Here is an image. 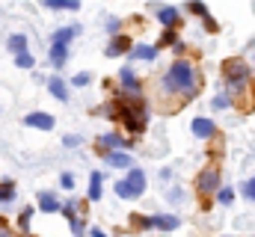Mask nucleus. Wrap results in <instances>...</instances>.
Segmentation results:
<instances>
[{"mask_svg":"<svg viewBox=\"0 0 255 237\" xmlns=\"http://www.w3.org/2000/svg\"><path fill=\"white\" fill-rule=\"evenodd\" d=\"M199 92V71L190 59H175L163 80H160V95H178L181 101H190Z\"/></svg>","mask_w":255,"mask_h":237,"instance_id":"f257e3e1","label":"nucleus"},{"mask_svg":"<svg viewBox=\"0 0 255 237\" xmlns=\"http://www.w3.org/2000/svg\"><path fill=\"white\" fill-rule=\"evenodd\" d=\"M223 77H226V86L232 95H241L250 83V65L244 59H226L223 62Z\"/></svg>","mask_w":255,"mask_h":237,"instance_id":"f03ea898","label":"nucleus"},{"mask_svg":"<svg viewBox=\"0 0 255 237\" xmlns=\"http://www.w3.org/2000/svg\"><path fill=\"white\" fill-rule=\"evenodd\" d=\"M217 187H220V169H217V166H208V169H202V172L196 175V190H199L202 196L214 193Z\"/></svg>","mask_w":255,"mask_h":237,"instance_id":"7ed1b4c3","label":"nucleus"},{"mask_svg":"<svg viewBox=\"0 0 255 237\" xmlns=\"http://www.w3.org/2000/svg\"><path fill=\"white\" fill-rule=\"evenodd\" d=\"M119 80H122V86H125V95L128 98H139V89H142V86H139V80H136V74H133V68H122V71H119Z\"/></svg>","mask_w":255,"mask_h":237,"instance_id":"20e7f679","label":"nucleus"},{"mask_svg":"<svg viewBox=\"0 0 255 237\" xmlns=\"http://www.w3.org/2000/svg\"><path fill=\"white\" fill-rule=\"evenodd\" d=\"M24 124L27 127H39V130H51L57 121L51 113H30V116H24Z\"/></svg>","mask_w":255,"mask_h":237,"instance_id":"39448f33","label":"nucleus"},{"mask_svg":"<svg viewBox=\"0 0 255 237\" xmlns=\"http://www.w3.org/2000/svg\"><path fill=\"white\" fill-rule=\"evenodd\" d=\"M157 21H160L163 27H178V24H181V12H178L175 6H160V9H157Z\"/></svg>","mask_w":255,"mask_h":237,"instance_id":"423d86ee","label":"nucleus"},{"mask_svg":"<svg viewBox=\"0 0 255 237\" xmlns=\"http://www.w3.org/2000/svg\"><path fill=\"white\" fill-rule=\"evenodd\" d=\"M193 133H196L199 139H211V136L217 133V124H214L211 118H193Z\"/></svg>","mask_w":255,"mask_h":237,"instance_id":"0eeeda50","label":"nucleus"},{"mask_svg":"<svg viewBox=\"0 0 255 237\" xmlns=\"http://www.w3.org/2000/svg\"><path fill=\"white\" fill-rule=\"evenodd\" d=\"M130 48H133V42H130L128 36H116V39L110 42V48H107V57H122V54H130Z\"/></svg>","mask_w":255,"mask_h":237,"instance_id":"6e6552de","label":"nucleus"},{"mask_svg":"<svg viewBox=\"0 0 255 237\" xmlns=\"http://www.w3.org/2000/svg\"><path fill=\"white\" fill-rule=\"evenodd\" d=\"M51 62H54V68H63L65 59H68V45L65 42H51Z\"/></svg>","mask_w":255,"mask_h":237,"instance_id":"1a4fd4ad","label":"nucleus"},{"mask_svg":"<svg viewBox=\"0 0 255 237\" xmlns=\"http://www.w3.org/2000/svg\"><path fill=\"white\" fill-rule=\"evenodd\" d=\"M151 223H154V229H160V232H175V229L181 226V220H178V217H172V214L151 217Z\"/></svg>","mask_w":255,"mask_h":237,"instance_id":"9d476101","label":"nucleus"},{"mask_svg":"<svg viewBox=\"0 0 255 237\" xmlns=\"http://www.w3.org/2000/svg\"><path fill=\"white\" fill-rule=\"evenodd\" d=\"M39 208H42L45 214H57L63 205H60V199H57L54 193H39Z\"/></svg>","mask_w":255,"mask_h":237,"instance_id":"9b49d317","label":"nucleus"},{"mask_svg":"<svg viewBox=\"0 0 255 237\" xmlns=\"http://www.w3.org/2000/svg\"><path fill=\"white\" fill-rule=\"evenodd\" d=\"M107 163H110V166H116V169H130V163H133V160H130L128 154H122L119 148H113V151H107Z\"/></svg>","mask_w":255,"mask_h":237,"instance_id":"f8f14e48","label":"nucleus"},{"mask_svg":"<svg viewBox=\"0 0 255 237\" xmlns=\"http://www.w3.org/2000/svg\"><path fill=\"white\" fill-rule=\"evenodd\" d=\"M48 89L54 92L57 101H68V86L63 83V77H51V80H48Z\"/></svg>","mask_w":255,"mask_h":237,"instance_id":"ddd939ff","label":"nucleus"},{"mask_svg":"<svg viewBox=\"0 0 255 237\" xmlns=\"http://www.w3.org/2000/svg\"><path fill=\"white\" fill-rule=\"evenodd\" d=\"M101 145L104 148H130V139H122L119 133H104L101 136Z\"/></svg>","mask_w":255,"mask_h":237,"instance_id":"4468645a","label":"nucleus"},{"mask_svg":"<svg viewBox=\"0 0 255 237\" xmlns=\"http://www.w3.org/2000/svg\"><path fill=\"white\" fill-rule=\"evenodd\" d=\"M128 184L136 190V196H142V193H145V175H142L139 169H130V172H128Z\"/></svg>","mask_w":255,"mask_h":237,"instance_id":"2eb2a0df","label":"nucleus"},{"mask_svg":"<svg viewBox=\"0 0 255 237\" xmlns=\"http://www.w3.org/2000/svg\"><path fill=\"white\" fill-rule=\"evenodd\" d=\"M157 51H160L157 45H154V48H148V45H136V48H130V57L133 59H154L157 57Z\"/></svg>","mask_w":255,"mask_h":237,"instance_id":"dca6fc26","label":"nucleus"},{"mask_svg":"<svg viewBox=\"0 0 255 237\" xmlns=\"http://www.w3.org/2000/svg\"><path fill=\"white\" fill-rule=\"evenodd\" d=\"M101 199V172H92L89 175V202H98Z\"/></svg>","mask_w":255,"mask_h":237,"instance_id":"f3484780","label":"nucleus"},{"mask_svg":"<svg viewBox=\"0 0 255 237\" xmlns=\"http://www.w3.org/2000/svg\"><path fill=\"white\" fill-rule=\"evenodd\" d=\"M74 36H77V27H60V30L51 36V42H65V45H68Z\"/></svg>","mask_w":255,"mask_h":237,"instance_id":"a211bd4d","label":"nucleus"},{"mask_svg":"<svg viewBox=\"0 0 255 237\" xmlns=\"http://www.w3.org/2000/svg\"><path fill=\"white\" fill-rule=\"evenodd\" d=\"M113 190H116V196H122V199H139V196H136V190L128 184V178H125V181H116V187H113Z\"/></svg>","mask_w":255,"mask_h":237,"instance_id":"6ab92c4d","label":"nucleus"},{"mask_svg":"<svg viewBox=\"0 0 255 237\" xmlns=\"http://www.w3.org/2000/svg\"><path fill=\"white\" fill-rule=\"evenodd\" d=\"M169 45H172V48L178 45V36H175V27H166V30H163V36H160V42H157V48H169Z\"/></svg>","mask_w":255,"mask_h":237,"instance_id":"aec40b11","label":"nucleus"},{"mask_svg":"<svg viewBox=\"0 0 255 237\" xmlns=\"http://www.w3.org/2000/svg\"><path fill=\"white\" fill-rule=\"evenodd\" d=\"M12 199H15V184L12 181H0V205H6Z\"/></svg>","mask_w":255,"mask_h":237,"instance_id":"412c9836","label":"nucleus"},{"mask_svg":"<svg viewBox=\"0 0 255 237\" xmlns=\"http://www.w3.org/2000/svg\"><path fill=\"white\" fill-rule=\"evenodd\" d=\"M51 9H80V0H42Z\"/></svg>","mask_w":255,"mask_h":237,"instance_id":"4be33fe9","label":"nucleus"},{"mask_svg":"<svg viewBox=\"0 0 255 237\" xmlns=\"http://www.w3.org/2000/svg\"><path fill=\"white\" fill-rule=\"evenodd\" d=\"M9 51L12 54H21V51H27V36H9Z\"/></svg>","mask_w":255,"mask_h":237,"instance_id":"5701e85b","label":"nucleus"},{"mask_svg":"<svg viewBox=\"0 0 255 237\" xmlns=\"http://www.w3.org/2000/svg\"><path fill=\"white\" fill-rule=\"evenodd\" d=\"M33 62H36V59L30 57V51H21V54H15V65H18V68H33Z\"/></svg>","mask_w":255,"mask_h":237,"instance_id":"b1692460","label":"nucleus"},{"mask_svg":"<svg viewBox=\"0 0 255 237\" xmlns=\"http://www.w3.org/2000/svg\"><path fill=\"white\" fill-rule=\"evenodd\" d=\"M130 226H133V229H154L151 217H136V214L130 217Z\"/></svg>","mask_w":255,"mask_h":237,"instance_id":"393cba45","label":"nucleus"},{"mask_svg":"<svg viewBox=\"0 0 255 237\" xmlns=\"http://www.w3.org/2000/svg\"><path fill=\"white\" fill-rule=\"evenodd\" d=\"M30 220H33V208H24V214H21V220H18V226H21L24 235L30 232Z\"/></svg>","mask_w":255,"mask_h":237,"instance_id":"a878e982","label":"nucleus"},{"mask_svg":"<svg viewBox=\"0 0 255 237\" xmlns=\"http://www.w3.org/2000/svg\"><path fill=\"white\" fill-rule=\"evenodd\" d=\"M187 9H190L193 15H202V18H208V9H205V3H199V0H193Z\"/></svg>","mask_w":255,"mask_h":237,"instance_id":"bb28decb","label":"nucleus"},{"mask_svg":"<svg viewBox=\"0 0 255 237\" xmlns=\"http://www.w3.org/2000/svg\"><path fill=\"white\" fill-rule=\"evenodd\" d=\"M229 104H232V98H229V95H217V98H214V110H226Z\"/></svg>","mask_w":255,"mask_h":237,"instance_id":"cd10ccee","label":"nucleus"},{"mask_svg":"<svg viewBox=\"0 0 255 237\" xmlns=\"http://www.w3.org/2000/svg\"><path fill=\"white\" fill-rule=\"evenodd\" d=\"M244 196H247L250 202H255V178H250V181L244 184Z\"/></svg>","mask_w":255,"mask_h":237,"instance_id":"c85d7f7f","label":"nucleus"},{"mask_svg":"<svg viewBox=\"0 0 255 237\" xmlns=\"http://www.w3.org/2000/svg\"><path fill=\"white\" fill-rule=\"evenodd\" d=\"M217 199H220L223 205H232V202H235V193H232V190H220V196H217Z\"/></svg>","mask_w":255,"mask_h":237,"instance_id":"c756f323","label":"nucleus"},{"mask_svg":"<svg viewBox=\"0 0 255 237\" xmlns=\"http://www.w3.org/2000/svg\"><path fill=\"white\" fill-rule=\"evenodd\" d=\"M63 142H65V148H77L80 145V136H65Z\"/></svg>","mask_w":255,"mask_h":237,"instance_id":"7c9ffc66","label":"nucleus"},{"mask_svg":"<svg viewBox=\"0 0 255 237\" xmlns=\"http://www.w3.org/2000/svg\"><path fill=\"white\" fill-rule=\"evenodd\" d=\"M60 184H63L65 190H71V187H74V175H68V172H65V175L60 178Z\"/></svg>","mask_w":255,"mask_h":237,"instance_id":"2f4dec72","label":"nucleus"},{"mask_svg":"<svg viewBox=\"0 0 255 237\" xmlns=\"http://www.w3.org/2000/svg\"><path fill=\"white\" fill-rule=\"evenodd\" d=\"M86 83H89V74H86V71H83V74H77V77H74V86H86Z\"/></svg>","mask_w":255,"mask_h":237,"instance_id":"473e14b6","label":"nucleus"}]
</instances>
